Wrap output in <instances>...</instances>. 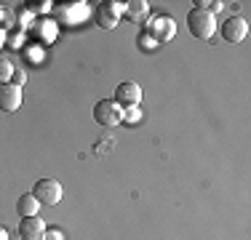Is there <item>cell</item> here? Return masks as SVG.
Here are the masks:
<instances>
[{
    "label": "cell",
    "mask_w": 251,
    "mask_h": 240,
    "mask_svg": "<svg viewBox=\"0 0 251 240\" xmlns=\"http://www.w3.org/2000/svg\"><path fill=\"white\" fill-rule=\"evenodd\" d=\"M187 27L195 38L201 40H211L214 38V29H217V16L208 14L206 8H193L187 14Z\"/></svg>",
    "instance_id": "cell-1"
},
{
    "label": "cell",
    "mask_w": 251,
    "mask_h": 240,
    "mask_svg": "<svg viewBox=\"0 0 251 240\" xmlns=\"http://www.w3.org/2000/svg\"><path fill=\"white\" fill-rule=\"evenodd\" d=\"M32 195H35V200L43 203V206H56V203L62 200L64 190H62V184H59V179L43 176V179H38V182H35Z\"/></svg>",
    "instance_id": "cell-2"
},
{
    "label": "cell",
    "mask_w": 251,
    "mask_h": 240,
    "mask_svg": "<svg viewBox=\"0 0 251 240\" xmlns=\"http://www.w3.org/2000/svg\"><path fill=\"white\" fill-rule=\"evenodd\" d=\"M94 120L101 128H115L118 123H123V110L115 104V99H99L94 107Z\"/></svg>",
    "instance_id": "cell-3"
},
{
    "label": "cell",
    "mask_w": 251,
    "mask_h": 240,
    "mask_svg": "<svg viewBox=\"0 0 251 240\" xmlns=\"http://www.w3.org/2000/svg\"><path fill=\"white\" fill-rule=\"evenodd\" d=\"M142 101V88H139V83H134V80H126L121 83V86L115 88V104L118 107H136Z\"/></svg>",
    "instance_id": "cell-4"
},
{
    "label": "cell",
    "mask_w": 251,
    "mask_h": 240,
    "mask_svg": "<svg viewBox=\"0 0 251 240\" xmlns=\"http://www.w3.org/2000/svg\"><path fill=\"white\" fill-rule=\"evenodd\" d=\"M219 29H222V38L227 40V43H241V40L246 38V32H249V22L243 19V16H230Z\"/></svg>",
    "instance_id": "cell-5"
},
{
    "label": "cell",
    "mask_w": 251,
    "mask_h": 240,
    "mask_svg": "<svg viewBox=\"0 0 251 240\" xmlns=\"http://www.w3.org/2000/svg\"><path fill=\"white\" fill-rule=\"evenodd\" d=\"M19 238L22 240H43L46 238V224L38 216H25L19 219Z\"/></svg>",
    "instance_id": "cell-6"
},
{
    "label": "cell",
    "mask_w": 251,
    "mask_h": 240,
    "mask_svg": "<svg viewBox=\"0 0 251 240\" xmlns=\"http://www.w3.org/2000/svg\"><path fill=\"white\" fill-rule=\"evenodd\" d=\"M19 107H22V88L11 86V83L0 86V110L3 112H16Z\"/></svg>",
    "instance_id": "cell-7"
},
{
    "label": "cell",
    "mask_w": 251,
    "mask_h": 240,
    "mask_svg": "<svg viewBox=\"0 0 251 240\" xmlns=\"http://www.w3.org/2000/svg\"><path fill=\"white\" fill-rule=\"evenodd\" d=\"M118 14H121L118 3H101L99 11H97V22L104 29H112V27H115V22H118Z\"/></svg>",
    "instance_id": "cell-8"
},
{
    "label": "cell",
    "mask_w": 251,
    "mask_h": 240,
    "mask_svg": "<svg viewBox=\"0 0 251 240\" xmlns=\"http://www.w3.org/2000/svg\"><path fill=\"white\" fill-rule=\"evenodd\" d=\"M147 32H152L155 43H163V40L174 38V19H158V22H155V27H150Z\"/></svg>",
    "instance_id": "cell-9"
},
{
    "label": "cell",
    "mask_w": 251,
    "mask_h": 240,
    "mask_svg": "<svg viewBox=\"0 0 251 240\" xmlns=\"http://www.w3.org/2000/svg\"><path fill=\"white\" fill-rule=\"evenodd\" d=\"M38 208H40V203L35 200V195L32 192H27V195H22L19 200H16V214L25 219V216H38Z\"/></svg>",
    "instance_id": "cell-10"
},
{
    "label": "cell",
    "mask_w": 251,
    "mask_h": 240,
    "mask_svg": "<svg viewBox=\"0 0 251 240\" xmlns=\"http://www.w3.org/2000/svg\"><path fill=\"white\" fill-rule=\"evenodd\" d=\"M11 75H14V64H11L5 56H0V86L11 83Z\"/></svg>",
    "instance_id": "cell-11"
},
{
    "label": "cell",
    "mask_w": 251,
    "mask_h": 240,
    "mask_svg": "<svg viewBox=\"0 0 251 240\" xmlns=\"http://www.w3.org/2000/svg\"><path fill=\"white\" fill-rule=\"evenodd\" d=\"M136 43L142 46V51H152V48H155V40H152V35L147 32V29L139 35V40H136Z\"/></svg>",
    "instance_id": "cell-12"
},
{
    "label": "cell",
    "mask_w": 251,
    "mask_h": 240,
    "mask_svg": "<svg viewBox=\"0 0 251 240\" xmlns=\"http://www.w3.org/2000/svg\"><path fill=\"white\" fill-rule=\"evenodd\" d=\"M25 83H27V72L25 70H14V75H11V86L22 88Z\"/></svg>",
    "instance_id": "cell-13"
},
{
    "label": "cell",
    "mask_w": 251,
    "mask_h": 240,
    "mask_svg": "<svg viewBox=\"0 0 251 240\" xmlns=\"http://www.w3.org/2000/svg\"><path fill=\"white\" fill-rule=\"evenodd\" d=\"M139 14H145V3L136 0V3H131V16H139Z\"/></svg>",
    "instance_id": "cell-14"
},
{
    "label": "cell",
    "mask_w": 251,
    "mask_h": 240,
    "mask_svg": "<svg viewBox=\"0 0 251 240\" xmlns=\"http://www.w3.org/2000/svg\"><path fill=\"white\" fill-rule=\"evenodd\" d=\"M43 240H62V232H59V230H46Z\"/></svg>",
    "instance_id": "cell-15"
},
{
    "label": "cell",
    "mask_w": 251,
    "mask_h": 240,
    "mask_svg": "<svg viewBox=\"0 0 251 240\" xmlns=\"http://www.w3.org/2000/svg\"><path fill=\"white\" fill-rule=\"evenodd\" d=\"M0 240H8V230H5L3 224H0Z\"/></svg>",
    "instance_id": "cell-16"
}]
</instances>
